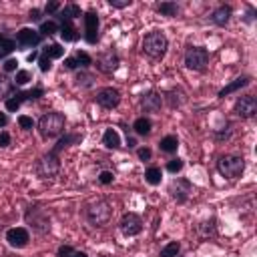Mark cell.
Returning <instances> with one entry per match:
<instances>
[{
	"label": "cell",
	"mask_w": 257,
	"mask_h": 257,
	"mask_svg": "<svg viewBox=\"0 0 257 257\" xmlns=\"http://www.w3.org/2000/svg\"><path fill=\"white\" fill-rule=\"evenodd\" d=\"M64 124H66V118L62 112H46L38 120V133L44 139H54L64 131Z\"/></svg>",
	"instance_id": "1"
},
{
	"label": "cell",
	"mask_w": 257,
	"mask_h": 257,
	"mask_svg": "<svg viewBox=\"0 0 257 257\" xmlns=\"http://www.w3.org/2000/svg\"><path fill=\"white\" fill-rule=\"evenodd\" d=\"M167 48H169V40H167V36L161 30H153V32H149L143 38V52L147 56L155 58V60L163 58L165 52H167Z\"/></svg>",
	"instance_id": "2"
},
{
	"label": "cell",
	"mask_w": 257,
	"mask_h": 257,
	"mask_svg": "<svg viewBox=\"0 0 257 257\" xmlns=\"http://www.w3.org/2000/svg\"><path fill=\"white\" fill-rule=\"evenodd\" d=\"M112 217V207L104 199H96L86 207V219L92 227H104Z\"/></svg>",
	"instance_id": "3"
},
{
	"label": "cell",
	"mask_w": 257,
	"mask_h": 257,
	"mask_svg": "<svg viewBox=\"0 0 257 257\" xmlns=\"http://www.w3.org/2000/svg\"><path fill=\"white\" fill-rule=\"evenodd\" d=\"M217 171L225 179H239L245 171V159L239 155H221L217 161Z\"/></svg>",
	"instance_id": "4"
},
{
	"label": "cell",
	"mask_w": 257,
	"mask_h": 257,
	"mask_svg": "<svg viewBox=\"0 0 257 257\" xmlns=\"http://www.w3.org/2000/svg\"><path fill=\"white\" fill-rule=\"evenodd\" d=\"M34 171H36V175H38L40 179L56 177V175H58V171H60V157H58L56 153H52V151L44 153V155L36 161Z\"/></svg>",
	"instance_id": "5"
},
{
	"label": "cell",
	"mask_w": 257,
	"mask_h": 257,
	"mask_svg": "<svg viewBox=\"0 0 257 257\" xmlns=\"http://www.w3.org/2000/svg\"><path fill=\"white\" fill-rule=\"evenodd\" d=\"M209 64V50L203 46H189L185 52V66L189 70L203 72Z\"/></svg>",
	"instance_id": "6"
},
{
	"label": "cell",
	"mask_w": 257,
	"mask_h": 257,
	"mask_svg": "<svg viewBox=\"0 0 257 257\" xmlns=\"http://www.w3.org/2000/svg\"><path fill=\"white\" fill-rule=\"evenodd\" d=\"M24 219H26V223H28L36 233H40V235H44V233L50 231V217H48V213H46L42 207H36V205L30 207V209L26 211Z\"/></svg>",
	"instance_id": "7"
},
{
	"label": "cell",
	"mask_w": 257,
	"mask_h": 257,
	"mask_svg": "<svg viewBox=\"0 0 257 257\" xmlns=\"http://www.w3.org/2000/svg\"><path fill=\"white\" fill-rule=\"evenodd\" d=\"M96 68L102 72V74H112L116 68H118V64H120V58H118V54L112 50V48H108V50H102L98 56H96Z\"/></svg>",
	"instance_id": "8"
},
{
	"label": "cell",
	"mask_w": 257,
	"mask_h": 257,
	"mask_svg": "<svg viewBox=\"0 0 257 257\" xmlns=\"http://www.w3.org/2000/svg\"><path fill=\"white\" fill-rule=\"evenodd\" d=\"M118 227H120L124 237H135V235H139L143 231V221H141V217L137 213H124L120 223H118Z\"/></svg>",
	"instance_id": "9"
},
{
	"label": "cell",
	"mask_w": 257,
	"mask_h": 257,
	"mask_svg": "<svg viewBox=\"0 0 257 257\" xmlns=\"http://www.w3.org/2000/svg\"><path fill=\"white\" fill-rule=\"evenodd\" d=\"M84 40L88 44L98 42V14L94 10L84 12Z\"/></svg>",
	"instance_id": "10"
},
{
	"label": "cell",
	"mask_w": 257,
	"mask_h": 257,
	"mask_svg": "<svg viewBox=\"0 0 257 257\" xmlns=\"http://www.w3.org/2000/svg\"><path fill=\"white\" fill-rule=\"evenodd\" d=\"M94 100H96L102 108H116L118 102H120V92H118L116 88H112V86H104V88H100V90L96 92Z\"/></svg>",
	"instance_id": "11"
},
{
	"label": "cell",
	"mask_w": 257,
	"mask_h": 257,
	"mask_svg": "<svg viewBox=\"0 0 257 257\" xmlns=\"http://www.w3.org/2000/svg\"><path fill=\"white\" fill-rule=\"evenodd\" d=\"M235 112L241 116V118H251L255 116L257 112V98L253 94H243L237 98L235 102Z\"/></svg>",
	"instance_id": "12"
},
{
	"label": "cell",
	"mask_w": 257,
	"mask_h": 257,
	"mask_svg": "<svg viewBox=\"0 0 257 257\" xmlns=\"http://www.w3.org/2000/svg\"><path fill=\"white\" fill-rule=\"evenodd\" d=\"M191 191H193V185H191L187 179H175V181H171V185H169V193H171V197H173L177 203H185V201L189 199Z\"/></svg>",
	"instance_id": "13"
},
{
	"label": "cell",
	"mask_w": 257,
	"mask_h": 257,
	"mask_svg": "<svg viewBox=\"0 0 257 257\" xmlns=\"http://www.w3.org/2000/svg\"><path fill=\"white\" fill-rule=\"evenodd\" d=\"M6 241H8L12 247L22 249V247H26V245H28V241H30V233H28L24 227H12V229H8V231H6Z\"/></svg>",
	"instance_id": "14"
},
{
	"label": "cell",
	"mask_w": 257,
	"mask_h": 257,
	"mask_svg": "<svg viewBox=\"0 0 257 257\" xmlns=\"http://www.w3.org/2000/svg\"><path fill=\"white\" fill-rule=\"evenodd\" d=\"M16 44L18 46H36V44H40V40H42V34L38 32V30H32V28H20L18 32H16Z\"/></svg>",
	"instance_id": "15"
},
{
	"label": "cell",
	"mask_w": 257,
	"mask_h": 257,
	"mask_svg": "<svg viewBox=\"0 0 257 257\" xmlns=\"http://www.w3.org/2000/svg\"><path fill=\"white\" fill-rule=\"evenodd\" d=\"M161 104H163V96L159 92H155V90L143 94V98H141V108L145 112H159Z\"/></svg>",
	"instance_id": "16"
},
{
	"label": "cell",
	"mask_w": 257,
	"mask_h": 257,
	"mask_svg": "<svg viewBox=\"0 0 257 257\" xmlns=\"http://www.w3.org/2000/svg\"><path fill=\"white\" fill-rule=\"evenodd\" d=\"M56 22H58V32L64 42H74L78 38V30L70 20H56Z\"/></svg>",
	"instance_id": "17"
},
{
	"label": "cell",
	"mask_w": 257,
	"mask_h": 257,
	"mask_svg": "<svg viewBox=\"0 0 257 257\" xmlns=\"http://www.w3.org/2000/svg\"><path fill=\"white\" fill-rule=\"evenodd\" d=\"M82 12H80V6H76V4H66V6H62L56 14H54V20H74V18H78Z\"/></svg>",
	"instance_id": "18"
},
{
	"label": "cell",
	"mask_w": 257,
	"mask_h": 257,
	"mask_svg": "<svg viewBox=\"0 0 257 257\" xmlns=\"http://www.w3.org/2000/svg\"><path fill=\"white\" fill-rule=\"evenodd\" d=\"M231 14H233L231 6H225V4H223V6H219V8H215V10H213L211 20H213V24H217V26H227V22H229Z\"/></svg>",
	"instance_id": "19"
},
{
	"label": "cell",
	"mask_w": 257,
	"mask_h": 257,
	"mask_svg": "<svg viewBox=\"0 0 257 257\" xmlns=\"http://www.w3.org/2000/svg\"><path fill=\"white\" fill-rule=\"evenodd\" d=\"M249 82H251V76H239V78H235V80H233L231 84H227L225 88H221L217 96H219V98H225L227 94H231V92H237L239 88H243V86H247Z\"/></svg>",
	"instance_id": "20"
},
{
	"label": "cell",
	"mask_w": 257,
	"mask_h": 257,
	"mask_svg": "<svg viewBox=\"0 0 257 257\" xmlns=\"http://www.w3.org/2000/svg\"><path fill=\"white\" fill-rule=\"evenodd\" d=\"M151 128H153V122H151L149 116H139V118L133 122V131H135L137 135H141V137L151 135Z\"/></svg>",
	"instance_id": "21"
},
{
	"label": "cell",
	"mask_w": 257,
	"mask_h": 257,
	"mask_svg": "<svg viewBox=\"0 0 257 257\" xmlns=\"http://www.w3.org/2000/svg\"><path fill=\"white\" fill-rule=\"evenodd\" d=\"M80 141H82V135H64V137H62V139H60V141H58L50 151H52V153H56V155H60V151H62V149H68L70 145L80 143Z\"/></svg>",
	"instance_id": "22"
},
{
	"label": "cell",
	"mask_w": 257,
	"mask_h": 257,
	"mask_svg": "<svg viewBox=\"0 0 257 257\" xmlns=\"http://www.w3.org/2000/svg\"><path fill=\"white\" fill-rule=\"evenodd\" d=\"M197 231H199L201 239H209V237H215V235H217V221H215V219H207V221L199 223Z\"/></svg>",
	"instance_id": "23"
},
{
	"label": "cell",
	"mask_w": 257,
	"mask_h": 257,
	"mask_svg": "<svg viewBox=\"0 0 257 257\" xmlns=\"http://www.w3.org/2000/svg\"><path fill=\"white\" fill-rule=\"evenodd\" d=\"M102 145L106 149H118L120 147V137L118 133L114 131V128H106L104 135H102Z\"/></svg>",
	"instance_id": "24"
},
{
	"label": "cell",
	"mask_w": 257,
	"mask_h": 257,
	"mask_svg": "<svg viewBox=\"0 0 257 257\" xmlns=\"http://www.w3.org/2000/svg\"><path fill=\"white\" fill-rule=\"evenodd\" d=\"M159 149L163 151V153H177V149H179V139L175 137V135H167V137H163L161 139V143H159Z\"/></svg>",
	"instance_id": "25"
},
{
	"label": "cell",
	"mask_w": 257,
	"mask_h": 257,
	"mask_svg": "<svg viewBox=\"0 0 257 257\" xmlns=\"http://www.w3.org/2000/svg\"><path fill=\"white\" fill-rule=\"evenodd\" d=\"M16 48V40L6 36V34H0V58H4L6 54H10Z\"/></svg>",
	"instance_id": "26"
},
{
	"label": "cell",
	"mask_w": 257,
	"mask_h": 257,
	"mask_svg": "<svg viewBox=\"0 0 257 257\" xmlns=\"http://www.w3.org/2000/svg\"><path fill=\"white\" fill-rule=\"evenodd\" d=\"M165 100H167V104H169L171 108H175V106H181L187 98H185V92H183V90H169V92L165 94Z\"/></svg>",
	"instance_id": "27"
},
{
	"label": "cell",
	"mask_w": 257,
	"mask_h": 257,
	"mask_svg": "<svg viewBox=\"0 0 257 257\" xmlns=\"http://www.w3.org/2000/svg\"><path fill=\"white\" fill-rule=\"evenodd\" d=\"M24 100H28V98H26V92H14L12 96L6 98V110H10V112L18 110Z\"/></svg>",
	"instance_id": "28"
},
{
	"label": "cell",
	"mask_w": 257,
	"mask_h": 257,
	"mask_svg": "<svg viewBox=\"0 0 257 257\" xmlns=\"http://www.w3.org/2000/svg\"><path fill=\"white\" fill-rule=\"evenodd\" d=\"M94 80H96V76H94V74H90V72H86V70H80V72L74 76V84H76V86H82V88L92 86V84H94Z\"/></svg>",
	"instance_id": "29"
},
{
	"label": "cell",
	"mask_w": 257,
	"mask_h": 257,
	"mask_svg": "<svg viewBox=\"0 0 257 257\" xmlns=\"http://www.w3.org/2000/svg\"><path fill=\"white\" fill-rule=\"evenodd\" d=\"M14 88H16L14 80H10V78L4 76V74H0V98H6Z\"/></svg>",
	"instance_id": "30"
},
{
	"label": "cell",
	"mask_w": 257,
	"mask_h": 257,
	"mask_svg": "<svg viewBox=\"0 0 257 257\" xmlns=\"http://www.w3.org/2000/svg\"><path fill=\"white\" fill-rule=\"evenodd\" d=\"M161 179H163V173H161L159 167H149V169L145 171V181H147L149 185H159Z\"/></svg>",
	"instance_id": "31"
},
{
	"label": "cell",
	"mask_w": 257,
	"mask_h": 257,
	"mask_svg": "<svg viewBox=\"0 0 257 257\" xmlns=\"http://www.w3.org/2000/svg\"><path fill=\"white\" fill-rule=\"evenodd\" d=\"M56 255L58 257H88L84 251H78V249H74L70 245H60L58 251H56Z\"/></svg>",
	"instance_id": "32"
},
{
	"label": "cell",
	"mask_w": 257,
	"mask_h": 257,
	"mask_svg": "<svg viewBox=\"0 0 257 257\" xmlns=\"http://www.w3.org/2000/svg\"><path fill=\"white\" fill-rule=\"evenodd\" d=\"M179 251H181V243H179V241H171V243H167V245L161 249L159 257H177Z\"/></svg>",
	"instance_id": "33"
},
{
	"label": "cell",
	"mask_w": 257,
	"mask_h": 257,
	"mask_svg": "<svg viewBox=\"0 0 257 257\" xmlns=\"http://www.w3.org/2000/svg\"><path fill=\"white\" fill-rule=\"evenodd\" d=\"M157 12L165 14V16H177L179 6H177V2H161V4H157Z\"/></svg>",
	"instance_id": "34"
},
{
	"label": "cell",
	"mask_w": 257,
	"mask_h": 257,
	"mask_svg": "<svg viewBox=\"0 0 257 257\" xmlns=\"http://www.w3.org/2000/svg\"><path fill=\"white\" fill-rule=\"evenodd\" d=\"M58 32V22L56 20H44L40 22V34L42 36H52Z\"/></svg>",
	"instance_id": "35"
},
{
	"label": "cell",
	"mask_w": 257,
	"mask_h": 257,
	"mask_svg": "<svg viewBox=\"0 0 257 257\" xmlns=\"http://www.w3.org/2000/svg\"><path fill=\"white\" fill-rule=\"evenodd\" d=\"M64 54V48L60 46V44H48L46 48H44V56H48L50 60L52 58H60Z\"/></svg>",
	"instance_id": "36"
},
{
	"label": "cell",
	"mask_w": 257,
	"mask_h": 257,
	"mask_svg": "<svg viewBox=\"0 0 257 257\" xmlns=\"http://www.w3.org/2000/svg\"><path fill=\"white\" fill-rule=\"evenodd\" d=\"M183 165H185V163H183V159L175 157V159H171V161L167 163V171H169V173H173V175H177V173L183 169Z\"/></svg>",
	"instance_id": "37"
},
{
	"label": "cell",
	"mask_w": 257,
	"mask_h": 257,
	"mask_svg": "<svg viewBox=\"0 0 257 257\" xmlns=\"http://www.w3.org/2000/svg\"><path fill=\"white\" fill-rule=\"evenodd\" d=\"M74 58L78 60V64H80V68H88L90 64H92V58L86 54V52H82V50H78L76 54H74Z\"/></svg>",
	"instance_id": "38"
},
{
	"label": "cell",
	"mask_w": 257,
	"mask_h": 257,
	"mask_svg": "<svg viewBox=\"0 0 257 257\" xmlns=\"http://www.w3.org/2000/svg\"><path fill=\"white\" fill-rule=\"evenodd\" d=\"M28 80H32L30 72H28V70H18V72H16V78H14V84H16V86H22V84H26Z\"/></svg>",
	"instance_id": "39"
},
{
	"label": "cell",
	"mask_w": 257,
	"mask_h": 257,
	"mask_svg": "<svg viewBox=\"0 0 257 257\" xmlns=\"http://www.w3.org/2000/svg\"><path fill=\"white\" fill-rule=\"evenodd\" d=\"M18 124L24 128V131H30V128L34 126V120H32V116H28V114H20V116H18Z\"/></svg>",
	"instance_id": "40"
},
{
	"label": "cell",
	"mask_w": 257,
	"mask_h": 257,
	"mask_svg": "<svg viewBox=\"0 0 257 257\" xmlns=\"http://www.w3.org/2000/svg\"><path fill=\"white\" fill-rule=\"evenodd\" d=\"M38 66H40V70H42V72H48V70L52 68V60H50L48 56H44V54H42V56L38 58Z\"/></svg>",
	"instance_id": "41"
},
{
	"label": "cell",
	"mask_w": 257,
	"mask_h": 257,
	"mask_svg": "<svg viewBox=\"0 0 257 257\" xmlns=\"http://www.w3.org/2000/svg\"><path fill=\"white\" fill-rule=\"evenodd\" d=\"M114 181V175L110 173V171H100V175H98V183H102V185H110Z\"/></svg>",
	"instance_id": "42"
},
{
	"label": "cell",
	"mask_w": 257,
	"mask_h": 257,
	"mask_svg": "<svg viewBox=\"0 0 257 257\" xmlns=\"http://www.w3.org/2000/svg\"><path fill=\"white\" fill-rule=\"evenodd\" d=\"M60 8H62V6H60V4L56 2V0H52V2H46V6H44V12H46V14H52V16H54V14H56V12L60 10Z\"/></svg>",
	"instance_id": "43"
},
{
	"label": "cell",
	"mask_w": 257,
	"mask_h": 257,
	"mask_svg": "<svg viewBox=\"0 0 257 257\" xmlns=\"http://www.w3.org/2000/svg\"><path fill=\"white\" fill-rule=\"evenodd\" d=\"M133 0H108V4L112 8H126V6H131Z\"/></svg>",
	"instance_id": "44"
},
{
	"label": "cell",
	"mask_w": 257,
	"mask_h": 257,
	"mask_svg": "<svg viewBox=\"0 0 257 257\" xmlns=\"http://www.w3.org/2000/svg\"><path fill=\"white\" fill-rule=\"evenodd\" d=\"M28 20H30V22H40V20H42V10L32 8V10L28 12Z\"/></svg>",
	"instance_id": "45"
},
{
	"label": "cell",
	"mask_w": 257,
	"mask_h": 257,
	"mask_svg": "<svg viewBox=\"0 0 257 257\" xmlns=\"http://www.w3.org/2000/svg\"><path fill=\"white\" fill-rule=\"evenodd\" d=\"M64 66H66L68 70H76V68H80V64H78V60H76L74 56H68V58H64Z\"/></svg>",
	"instance_id": "46"
},
{
	"label": "cell",
	"mask_w": 257,
	"mask_h": 257,
	"mask_svg": "<svg viewBox=\"0 0 257 257\" xmlns=\"http://www.w3.org/2000/svg\"><path fill=\"white\" fill-rule=\"evenodd\" d=\"M10 145V135L6 131H0V149H6Z\"/></svg>",
	"instance_id": "47"
},
{
	"label": "cell",
	"mask_w": 257,
	"mask_h": 257,
	"mask_svg": "<svg viewBox=\"0 0 257 257\" xmlns=\"http://www.w3.org/2000/svg\"><path fill=\"white\" fill-rule=\"evenodd\" d=\"M2 66H4V72H14V70H16V66H18V60L8 58V60H6Z\"/></svg>",
	"instance_id": "48"
},
{
	"label": "cell",
	"mask_w": 257,
	"mask_h": 257,
	"mask_svg": "<svg viewBox=\"0 0 257 257\" xmlns=\"http://www.w3.org/2000/svg\"><path fill=\"white\" fill-rule=\"evenodd\" d=\"M137 155H139V159H141V161H149L153 153H151V149H149V147H141V149L137 151Z\"/></svg>",
	"instance_id": "49"
},
{
	"label": "cell",
	"mask_w": 257,
	"mask_h": 257,
	"mask_svg": "<svg viewBox=\"0 0 257 257\" xmlns=\"http://www.w3.org/2000/svg\"><path fill=\"white\" fill-rule=\"evenodd\" d=\"M6 122H8V116H6L4 112H0V126H4Z\"/></svg>",
	"instance_id": "50"
},
{
	"label": "cell",
	"mask_w": 257,
	"mask_h": 257,
	"mask_svg": "<svg viewBox=\"0 0 257 257\" xmlns=\"http://www.w3.org/2000/svg\"><path fill=\"white\" fill-rule=\"evenodd\" d=\"M36 58H38V52H36V50H32V52L28 54V62H32V60H36Z\"/></svg>",
	"instance_id": "51"
},
{
	"label": "cell",
	"mask_w": 257,
	"mask_h": 257,
	"mask_svg": "<svg viewBox=\"0 0 257 257\" xmlns=\"http://www.w3.org/2000/svg\"><path fill=\"white\" fill-rule=\"evenodd\" d=\"M126 145H128V147H135L137 143H135V139H131V137H126Z\"/></svg>",
	"instance_id": "52"
}]
</instances>
